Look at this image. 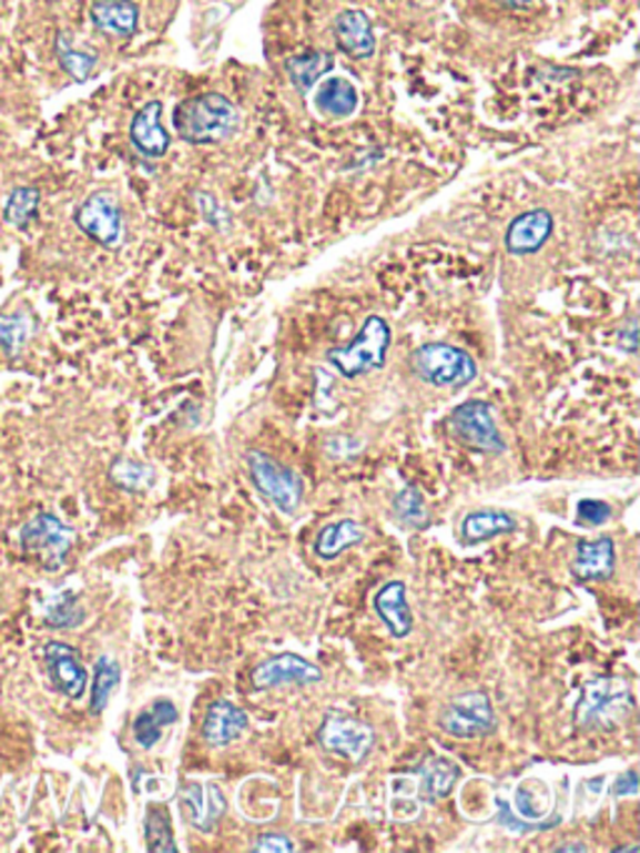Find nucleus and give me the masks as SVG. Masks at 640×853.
<instances>
[{
	"mask_svg": "<svg viewBox=\"0 0 640 853\" xmlns=\"http://www.w3.org/2000/svg\"><path fill=\"white\" fill-rule=\"evenodd\" d=\"M175 133L191 145H213L228 141L238 131L241 113L231 98L221 93H201L185 98L173 113Z\"/></svg>",
	"mask_w": 640,
	"mask_h": 853,
	"instance_id": "f257e3e1",
	"label": "nucleus"
},
{
	"mask_svg": "<svg viewBox=\"0 0 640 853\" xmlns=\"http://www.w3.org/2000/svg\"><path fill=\"white\" fill-rule=\"evenodd\" d=\"M636 711V695L630 683L618 676H600L586 681L573 709L576 725L583 731H616Z\"/></svg>",
	"mask_w": 640,
	"mask_h": 853,
	"instance_id": "f03ea898",
	"label": "nucleus"
},
{
	"mask_svg": "<svg viewBox=\"0 0 640 853\" xmlns=\"http://www.w3.org/2000/svg\"><path fill=\"white\" fill-rule=\"evenodd\" d=\"M390 348V326L386 318L368 316L363 321L360 331L356 333L348 346H338L328 351L331 366L346 378L366 376L370 370L386 366Z\"/></svg>",
	"mask_w": 640,
	"mask_h": 853,
	"instance_id": "7ed1b4c3",
	"label": "nucleus"
},
{
	"mask_svg": "<svg viewBox=\"0 0 640 853\" xmlns=\"http://www.w3.org/2000/svg\"><path fill=\"white\" fill-rule=\"evenodd\" d=\"M410 368L420 380L436 388H463L478 376L470 353L450 343H423L410 353Z\"/></svg>",
	"mask_w": 640,
	"mask_h": 853,
	"instance_id": "20e7f679",
	"label": "nucleus"
},
{
	"mask_svg": "<svg viewBox=\"0 0 640 853\" xmlns=\"http://www.w3.org/2000/svg\"><path fill=\"white\" fill-rule=\"evenodd\" d=\"M248 474L258 494L278 508L281 514H295L303 504V478L281 460L263 454V450H248L245 454Z\"/></svg>",
	"mask_w": 640,
	"mask_h": 853,
	"instance_id": "39448f33",
	"label": "nucleus"
},
{
	"mask_svg": "<svg viewBox=\"0 0 640 853\" xmlns=\"http://www.w3.org/2000/svg\"><path fill=\"white\" fill-rule=\"evenodd\" d=\"M438 725L453 739H486L498 729V721L486 691H466L443 705Z\"/></svg>",
	"mask_w": 640,
	"mask_h": 853,
	"instance_id": "423d86ee",
	"label": "nucleus"
},
{
	"mask_svg": "<svg viewBox=\"0 0 640 853\" xmlns=\"http://www.w3.org/2000/svg\"><path fill=\"white\" fill-rule=\"evenodd\" d=\"M318 747L351 763H363L376 749L373 725L343 711H328L318 729Z\"/></svg>",
	"mask_w": 640,
	"mask_h": 853,
	"instance_id": "0eeeda50",
	"label": "nucleus"
},
{
	"mask_svg": "<svg viewBox=\"0 0 640 853\" xmlns=\"http://www.w3.org/2000/svg\"><path fill=\"white\" fill-rule=\"evenodd\" d=\"M73 528L65 526L53 514H35L31 521L21 528V546L28 556L38 558V563L48 571L63 568L68 554L73 548Z\"/></svg>",
	"mask_w": 640,
	"mask_h": 853,
	"instance_id": "6e6552de",
	"label": "nucleus"
},
{
	"mask_svg": "<svg viewBox=\"0 0 640 853\" xmlns=\"http://www.w3.org/2000/svg\"><path fill=\"white\" fill-rule=\"evenodd\" d=\"M448 428L458 444L480 450V454L498 456L506 450L504 436H500L496 426L494 408H490L486 400H466V404L453 408Z\"/></svg>",
	"mask_w": 640,
	"mask_h": 853,
	"instance_id": "1a4fd4ad",
	"label": "nucleus"
},
{
	"mask_svg": "<svg viewBox=\"0 0 640 853\" xmlns=\"http://www.w3.org/2000/svg\"><path fill=\"white\" fill-rule=\"evenodd\" d=\"M75 225L88 238L103 248H118L123 243V213L115 195L95 191L75 209Z\"/></svg>",
	"mask_w": 640,
	"mask_h": 853,
	"instance_id": "9d476101",
	"label": "nucleus"
},
{
	"mask_svg": "<svg viewBox=\"0 0 640 853\" xmlns=\"http://www.w3.org/2000/svg\"><path fill=\"white\" fill-rule=\"evenodd\" d=\"M179 806L183 819L189 821L195 831L211 833L219 829L221 819L225 816V809H228V801H225L219 783L185 781L179 791Z\"/></svg>",
	"mask_w": 640,
	"mask_h": 853,
	"instance_id": "9b49d317",
	"label": "nucleus"
},
{
	"mask_svg": "<svg viewBox=\"0 0 640 853\" xmlns=\"http://www.w3.org/2000/svg\"><path fill=\"white\" fill-rule=\"evenodd\" d=\"M251 681L255 689L268 691L278 689V686H311L323 681L321 666L303 659L298 653H278L271 659L261 661L251 673Z\"/></svg>",
	"mask_w": 640,
	"mask_h": 853,
	"instance_id": "f8f14e48",
	"label": "nucleus"
},
{
	"mask_svg": "<svg viewBox=\"0 0 640 853\" xmlns=\"http://www.w3.org/2000/svg\"><path fill=\"white\" fill-rule=\"evenodd\" d=\"M43 656H45L48 673H51L55 689L63 695H68L71 701L83 699V693L88 689V671L73 646L51 641L43 649Z\"/></svg>",
	"mask_w": 640,
	"mask_h": 853,
	"instance_id": "ddd939ff",
	"label": "nucleus"
},
{
	"mask_svg": "<svg viewBox=\"0 0 640 853\" xmlns=\"http://www.w3.org/2000/svg\"><path fill=\"white\" fill-rule=\"evenodd\" d=\"M553 215L546 209L520 213L506 231V251L510 256H534L553 235Z\"/></svg>",
	"mask_w": 640,
	"mask_h": 853,
	"instance_id": "4468645a",
	"label": "nucleus"
},
{
	"mask_svg": "<svg viewBox=\"0 0 640 853\" xmlns=\"http://www.w3.org/2000/svg\"><path fill=\"white\" fill-rule=\"evenodd\" d=\"M245 729H248V713L228 699H219L205 711L201 733L211 749H225L233 741H238Z\"/></svg>",
	"mask_w": 640,
	"mask_h": 853,
	"instance_id": "2eb2a0df",
	"label": "nucleus"
},
{
	"mask_svg": "<svg viewBox=\"0 0 640 853\" xmlns=\"http://www.w3.org/2000/svg\"><path fill=\"white\" fill-rule=\"evenodd\" d=\"M131 143L145 159H163L171 149V133L163 125V103L151 101L133 115Z\"/></svg>",
	"mask_w": 640,
	"mask_h": 853,
	"instance_id": "dca6fc26",
	"label": "nucleus"
},
{
	"mask_svg": "<svg viewBox=\"0 0 640 853\" xmlns=\"http://www.w3.org/2000/svg\"><path fill=\"white\" fill-rule=\"evenodd\" d=\"M570 573L578 581L586 583H603L610 581L616 573V544L613 538H596V541H578L573 561H570Z\"/></svg>",
	"mask_w": 640,
	"mask_h": 853,
	"instance_id": "f3484780",
	"label": "nucleus"
},
{
	"mask_svg": "<svg viewBox=\"0 0 640 853\" xmlns=\"http://www.w3.org/2000/svg\"><path fill=\"white\" fill-rule=\"evenodd\" d=\"M373 608H376L378 619L386 626L393 639H406V636H410L413 611L406 598V583L388 581L386 586H380L376 598H373Z\"/></svg>",
	"mask_w": 640,
	"mask_h": 853,
	"instance_id": "a211bd4d",
	"label": "nucleus"
},
{
	"mask_svg": "<svg viewBox=\"0 0 640 853\" xmlns=\"http://www.w3.org/2000/svg\"><path fill=\"white\" fill-rule=\"evenodd\" d=\"M410 773L418 776V793L428 803H438L448 799L456 783L460 781V766L448 756H426Z\"/></svg>",
	"mask_w": 640,
	"mask_h": 853,
	"instance_id": "6ab92c4d",
	"label": "nucleus"
},
{
	"mask_svg": "<svg viewBox=\"0 0 640 853\" xmlns=\"http://www.w3.org/2000/svg\"><path fill=\"white\" fill-rule=\"evenodd\" d=\"M338 48L351 58H370L376 53V35L366 13L360 11H343L333 26Z\"/></svg>",
	"mask_w": 640,
	"mask_h": 853,
	"instance_id": "aec40b11",
	"label": "nucleus"
},
{
	"mask_svg": "<svg viewBox=\"0 0 640 853\" xmlns=\"http://www.w3.org/2000/svg\"><path fill=\"white\" fill-rule=\"evenodd\" d=\"M518 531V521L516 516H510L508 511H500V508H478V511H470L460 524V541L466 546H476L490 541L496 536H506V534H516Z\"/></svg>",
	"mask_w": 640,
	"mask_h": 853,
	"instance_id": "412c9836",
	"label": "nucleus"
},
{
	"mask_svg": "<svg viewBox=\"0 0 640 853\" xmlns=\"http://www.w3.org/2000/svg\"><path fill=\"white\" fill-rule=\"evenodd\" d=\"M363 541H366L363 524L353 521V518H341V521L323 526L318 536H315V556L321 561H333V558L351 551V548L360 546Z\"/></svg>",
	"mask_w": 640,
	"mask_h": 853,
	"instance_id": "4be33fe9",
	"label": "nucleus"
},
{
	"mask_svg": "<svg viewBox=\"0 0 640 853\" xmlns=\"http://www.w3.org/2000/svg\"><path fill=\"white\" fill-rule=\"evenodd\" d=\"M179 709L175 703L169 699H158L153 701L151 709H145L135 715L133 721V741L141 747L143 751H151L158 741L163 737V729H169L175 721H179Z\"/></svg>",
	"mask_w": 640,
	"mask_h": 853,
	"instance_id": "5701e85b",
	"label": "nucleus"
},
{
	"mask_svg": "<svg viewBox=\"0 0 640 853\" xmlns=\"http://www.w3.org/2000/svg\"><path fill=\"white\" fill-rule=\"evenodd\" d=\"M91 21L108 35L131 38L138 28V6L131 0H98L91 8Z\"/></svg>",
	"mask_w": 640,
	"mask_h": 853,
	"instance_id": "b1692460",
	"label": "nucleus"
},
{
	"mask_svg": "<svg viewBox=\"0 0 640 853\" xmlns=\"http://www.w3.org/2000/svg\"><path fill=\"white\" fill-rule=\"evenodd\" d=\"M331 68L333 55L326 51H308L285 61V73H288L291 83L298 88L301 93H308L311 88L321 81V75H326Z\"/></svg>",
	"mask_w": 640,
	"mask_h": 853,
	"instance_id": "393cba45",
	"label": "nucleus"
},
{
	"mask_svg": "<svg viewBox=\"0 0 640 853\" xmlns=\"http://www.w3.org/2000/svg\"><path fill=\"white\" fill-rule=\"evenodd\" d=\"M315 105L333 118H348L358 108L356 85L346 81V78H331L315 93Z\"/></svg>",
	"mask_w": 640,
	"mask_h": 853,
	"instance_id": "a878e982",
	"label": "nucleus"
},
{
	"mask_svg": "<svg viewBox=\"0 0 640 853\" xmlns=\"http://www.w3.org/2000/svg\"><path fill=\"white\" fill-rule=\"evenodd\" d=\"M108 478L128 494H145L155 486V468L133 458H115L108 470Z\"/></svg>",
	"mask_w": 640,
	"mask_h": 853,
	"instance_id": "bb28decb",
	"label": "nucleus"
},
{
	"mask_svg": "<svg viewBox=\"0 0 640 853\" xmlns=\"http://www.w3.org/2000/svg\"><path fill=\"white\" fill-rule=\"evenodd\" d=\"M41 211V191L35 185H18L3 205V221L18 231H26Z\"/></svg>",
	"mask_w": 640,
	"mask_h": 853,
	"instance_id": "cd10ccee",
	"label": "nucleus"
},
{
	"mask_svg": "<svg viewBox=\"0 0 640 853\" xmlns=\"http://www.w3.org/2000/svg\"><path fill=\"white\" fill-rule=\"evenodd\" d=\"M145 843L151 853H179V846H175V836H173V826H171V816L165 806H148L145 811Z\"/></svg>",
	"mask_w": 640,
	"mask_h": 853,
	"instance_id": "c85d7f7f",
	"label": "nucleus"
},
{
	"mask_svg": "<svg viewBox=\"0 0 640 853\" xmlns=\"http://www.w3.org/2000/svg\"><path fill=\"white\" fill-rule=\"evenodd\" d=\"M121 683V666H118L111 656H101L95 661L93 683H91V713H103L108 701H111L113 691Z\"/></svg>",
	"mask_w": 640,
	"mask_h": 853,
	"instance_id": "c756f323",
	"label": "nucleus"
},
{
	"mask_svg": "<svg viewBox=\"0 0 640 853\" xmlns=\"http://www.w3.org/2000/svg\"><path fill=\"white\" fill-rule=\"evenodd\" d=\"M55 55H58V63H61L63 71L78 83L88 81V78L93 75L95 63H98V58L93 53L78 51V48L71 43V38H68L65 33H58V38H55Z\"/></svg>",
	"mask_w": 640,
	"mask_h": 853,
	"instance_id": "7c9ffc66",
	"label": "nucleus"
},
{
	"mask_svg": "<svg viewBox=\"0 0 640 853\" xmlns=\"http://www.w3.org/2000/svg\"><path fill=\"white\" fill-rule=\"evenodd\" d=\"M393 516L398 518V524L416 528V531L430 526L428 506L416 486H406L400 494H396V498H393Z\"/></svg>",
	"mask_w": 640,
	"mask_h": 853,
	"instance_id": "2f4dec72",
	"label": "nucleus"
},
{
	"mask_svg": "<svg viewBox=\"0 0 640 853\" xmlns=\"http://www.w3.org/2000/svg\"><path fill=\"white\" fill-rule=\"evenodd\" d=\"M33 336V321L26 313H0V351L16 358Z\"/></svg>",
	"mask_w": 640,
	"mask_h": 853,
	"instance_id": "473e14b6",
	"label": "nucleus"
},
{
	"mask_svg": "<svg viewBox=\"0 0 640 853\" xmlns=\"http://www.w3.org/2000/svg\"><path fill=\"white\" fill-rule=\"evenodd\" d=\"M83 608L78 606L75 596L71 593L55 598V603L48 608V626H53V629H75V626L83 623Z\"/></svg>",
	"mask_w": 640,
	"mask_h": 853,
	"instance_id": "72a5a7b5",
	"label": "nucleus"
},
{
	"mask_svg": "<svg viewBox=\"0 0 640 853\" xmlns=\"http://www.w3.org/2000/svg\"><path fill=\"white\" fill-rule=\"evenodd\" d=\"M610 516H613V506L598 501V498H583V501H578L576 506V518L580 526H603L610 521Z\"/></svg>",
	"mask_w": 640,
	"mask_h": 853,
	"instance_id": "f704fd0d",
	"label": "nucleus"
},
{
	"mask_svg": "<svg viewBox=\"0 0 640 853\" xmlns=\"http://www.w3.org/2000/svg\"><path fill=\"white\" fill-rule=\"evenodd\" d=\"M255 853H293L295 843L285 836V833L278 831H265L253 843Z\"/></svg>",
	"mask_w": 640,
	"mask_h": 853,
	"instance_id": "c9c22d12",
	"label": "nucleus"
},
{
	"mask_svg": "<svg viewBox=\"0 0 640 853\" xmlns=\"http://www.w3.org/2000/svg\"><path fill=\"white\" fill-rule=\"evenodd\" d=\"M640 791V781H638V771L628 769L623 776H618V781L610 789V796L613 799H623V796H638Z\"/></svg>",
	"mask_w": 640,
	"mask_h": 853,
	"instance_id": "e433bc0d",
	"label": "nucleus"
},
{
	"mask_svg": "<svg viewBox=\"0 0 640 853\" xmlns=\"http://www.w3.org/2000/svg\"><path fill=\"white\" fill-rule=\"evenodd\" d=\"M618 346L626 353H636L638 351V321L628 318L626 326H620L618 331Z\"/></svg>",
	"mask_w": 640,
	"mask_h": 853,
	"instance_id": "4c0bfd02",
	"label": "nucleus"
},
{
	"mask_svg": "<svg viewBox=\"0 0 640 853\" xmlns=\"http://www.w3.org/2000/svg\"><path fill=\"white\" fill-rule=\"evenodd\" d=\"M504 8H510V11H520V8H528L530 0H496Z\"/></svg>",
	"mask_w": 640,
	"mask_h": 853,
	"instance_id": "58836bf2",
	"label": "nucleus"
},
{
	"mask_svg": "<svg viewBox=\"0 0 640 853\" xmlns=\"http://www.w3.org/2000/svg\"><path fill=\"white\" fill-rule=\"evenodd\" d=\"M558 853H568V851H588L586 846H583V843H568V846H560V849H556Z\"/></svg>",
	"mask_w": 640,
	"mask_h": 853,
	"instance_id": "ea45409f",
	"label": "nucleus"
}]
</instances>
